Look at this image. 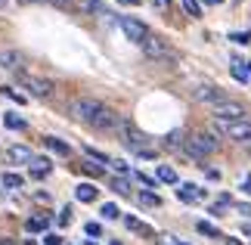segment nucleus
Returning <instances> with one entry per match:
<instances>
[{"instance_id": "obj_26", "label": "nucleus", "mask_w": 251, "mask_h": 245, "mask_svg": "<svg viewBox=\"0 0 251 245\" xmlns=\"http://www.w3.org/2000/svg\"><path fill=\"white\" fill-rule=\"evenodd\" d=\"M0 93H3V96H9V100H13V103H19V106H25V103H28V96H22V93L16 90V87H6V84H3V87H0Z\"/></svg>"}, {"instance_id": "obj_31", "label": "nucleus", "mask_w": 251, "mask_h": 245, "mask_svg": "<svg viewBox=\"0 0 251 245\" xmlns=\"http://www.w3.org/2000/svg\"><path fill=\"white\" fill-rule=\"evenodd\" d=\"M41 245H62V236H59V233H44Z\"/></svg>"}, {"instance_id": "obj_25", "label": "nucleus", "mask_w": 251, "mask_h": 245, "mask_svg": "<svg viewBox=\"0 0 251 245\" xmlns=\"http://www.w3.org/2000/svg\"><path fill=\"white\" fill-rule=\"evenodd\" d=\"M100 214H102L105 220H118L121 218V211H118V205H115V202H105L102 208H100Z\"/></svg>"}, {"instance_id": "obj_5", "label": "nucleus", "mask_w": 251, "mask_h": 245, "mask_svg": "<svg viewBox=\"0 0 251 245\" xmlns=\"http://www.w3.org/2000/svg\"><path fill=\"white\" fill-rule=\"evenodd\" d=\"M16 78L28 93L37 96V100H47V96L53 93V81H47V78H37V75H28V72H19Z\"/></svg>"}, {"instance_id": "obj_40", "label": "nucleus", "mask_w": 251, "mask_h": 245, "mask_svg": "<svg viewBox=\"0 0 251 245\" xmlns=\"http://www.w3.org/2000/svg\"><path fill=\"white\" fill-rule=\"evenodd\" d=\"M121 3H140V0H121Z\"/></svg>"}, {"instance_id": "obj_4", "label": "nucleus", "mask_w": 251, "mask_h": 245, "mask_svg": "<svg viewBox=\"0 0 251 245\" xmlns=\"http://www.w3.org/2000/svg\"><path fill=\"white\" fill-rule=\"evenodd\" d=\"M140 47H143V53H146L149 59H177V53L171 50V44H168L161 34H152V31H149V37H146Z\"/></svg>"}, {"instance_id": "obj_1", "label": "nucleus", "mask_w": 251, "mask_h": 245, "mask_svg": "<svg viewBox=\"0 0 251 245\" xmlns=\"http://www.w3.org/2000/svg\"><path fill=\"white\" fill-rule=\"evenodd\" d=\"M69 115L93 131H118L124 121L115 109H109L102 100H93V96H75L69 103Z\"/></svg>"}, {"instance_id": "obj_42", "label": "nucleus", "mask_w": 251, "mask_h": 245, "mask_svg": "<svg viewBox=\"0 0 251 245\" xmlns=\"http://www.w3.org/2000/svg\"><path fill=\"white\" fill-rule=\"evenodd\" d=\"M205 3H220V0H205Z\"/></svg>"}, {"instance_id": "obj_27", "label": "nucleus", "mask_w": 251, "mask_h": 245, "mask_svg": "<svg viewBox=\"0 0 251 245\" xmlns=\"http://www.w3.org/2000/svg\"><path fill=\"white\" fill-rule=\"evenodd\" d=\"M183 9H186V16L201 19V3H199V0H183Z\"/></svg>"}, {"instance_id": "obj_30", "label": "nucleus", "mask_w": 251, "mask_h": 245, "mask_svg": "<svg viewBox=\"0 0 251 245\" xmlns=\"http://www.w3.org/2000/svg\"><path fill=\"white\" fill-rule=\"evenodd\" d=\"M137 180L146 186V190H155V177H149V174H143V171H137Z\"/></svg>"}, {"instance_id": "obj_14", "label": "nucleus", "mask_w": 251, "mask_h": 245, "mask_svg": "<svg viewBox=\"0 0 251 245\" xmlns=\"http://www.w3.org/2000/svg\"><path fill=\"white\" fill-rule=\"evenodd\" d=\"M201 195H205V190H199L196 183H183L180 190H177V199L180 202H199Z\"/></svg>"}, {"instance_id": "obj_23", "label": "nucleus", "mask_w": 251, "mask_h": 245, "mask_svg": "<svg viewBox=\"0 0 251 245\" xmlns=\"http://www.w3.org/2000/svg\"><path fill=\"white\" fill-rule=\"evenodd\" d=\"M196 230L201 233V236H211V239H220V230L214 227V223H208V220H199V223H196Z\"/></svg>"}, {"instance_id": "obj_36", "label": "nucleus", "mask_w": 251, "mask_h": 245, "mask_svg": "<svg viewBox=\"0 0 251 245\" xmlns=\"http://www.w3.org/2000/svg\"><path fill=\"white\" fill-rule=\"evenodd\" d=\"M239 214H242V218H251V205L242 202V205H239Z\"/></svg>"}, {"instance_id": "obj_10", "label": "nucleus", "mask_w": 251, "mask_h": 245, "mask_svg": "<svg viewBox=\"0 0 251 245\" xmlns=\"http://www.w3.org/2000/svg\"><path fill=\"white\" fill-rule=\"evenodd\" d=\"M22 65H25V56L19 53V50H0V68H6V72H22Z\"/></svg>"}, {"instance_id": "obj_44", "label": "nucleus", "mask_w": 251, "mask_h": 245, "mask_svg": "<svg viewBox=\"0 0 251 245\" xmlns=\"http://www.w3.org/2000/svg\"><path fill=\"white\" fill-rule=\"evenodd\" d=\"M109 245H121V242H109Z\"/></svg>"}, {"instance_id": "obj_45", "label": "nucleus", "mask_w": 251, "mask_h": 245, "mask_svg": "<svg viewBox=\"0 0 251 245\" xmlns=\"http://www.w3.org/2000/svg\"><path fill=\"white\" fill-rule=\"evenodd\" d=\"M87 245H96V242H87Z\"/></svg>"}, {"instance_id": "obj_34", "label": "nucleus", "mask_w": 251, "mask_h": 245, "mask_svg": "<svg viewBox=\"0 0 251 245\" xmlns=\"http://www.w3.org/2000/svg\"><path fill=\"white\" fill-rule=\"evenodd\" d=\"M248 31H236V34H229V41H233V44H248Z\"/></svg>"}, {"instance_id": "obj_46", "label": "nucleus", "mask_w": 251, "mask_h": 245, "mask_svg": "<svg viewBox=\"0 0 251 245\" xmlns=\"http://www.w3.org/2000/svg\"><path fill=\"white\" fill-rule=\"evenodd\" d=\"M177 245H186V242H177Z\"/></svg>"}, {"instance_id": "obj_20", "label": "nucleus", "mask_w": 251, "mask_h": 245, "mask_svg": "<svg viewBox=\"0 0 251 245\" xmlns=\"http://www.w3.org/2000/svg\"><path fill=\"white\" fill-rule=\"evenodd\" d=\"M3 127H6V131H25L28 121L22 118V115H16V112H6L3 115Z\"/></svg>"}, {"instance_id": "obj_19", "label": "nucleus", "mask_w": 251, "mask_h": 245, "mask_svg": "<svg viewBox=\"0 0 251 245\" xmlns=\"http://www.w3.org/2000/svg\"><path fill=\"white\" fill-rule=\"evenodd\" d=\"M47 227H50V220H47L44 214H34V218H25V230H28V233H47Z\"/></svg>"}, {"instance_id": "obj_18", "label": "nucleus", "mask_w": 251, "mask_h": 245, "mask_svg": "<svg viewBox=\"0 0 251 245\" xmlns=\"http://www.w3.org/2000/svg\"><path fill=\"white\" fill-rule=\"evenodd\" d=\"M78 9H84V13H100V16H112L109 13V6L105 3H100V0H78V3H75Z\"/></svg>"}, {"instance_id": "obj_21", "label": "nucleus", "mask_w": 251, "mask_h": 245, "mask_svg": "<svg viewBox=\"0 0 251 245\" xmlns=\"http://www.w3.org/2000/svg\"><path fill=\"white\" fill-rule=\"evenodd\" d=\"M155 177L161 180V183H177L180 177H177V171L171 168V164H158V171H155Z\"/></svg>"}, {"instance_id": "obj_41", "label": "nucleus", "mask_w": 251, "mask_h": 245, "mask_svg": "<svg viewBox=\"0 0 251 245\" xmlns=\"http://www.w3.org/2000/svg\"><path fill=\"white\" fill-rule=\"evenodd\" d=\"M245 68H248V75H251V62H245Z\"/></svg>"}, {"instance_id": "obj_3", "label": "nucleus", "mask_w": 251, "mask_h": 245, "mask_svg": "<svg viewBox=\"0 0 251 245\" xmlns=\"http://www.w3.org/2000/svg\"><path fill=\"white\" fill-rule=\"evenodd\" d=\"M214 134L220 136H226V140H233V143H251V121H214Z\"/></svg>"}, {"instance_id": "obj_33", "label": "nucleus", "mask_w": 251, "mask_h": 245, "mask_svg": "<svg viewBox=\"0 0 251 245\" xmlns=\"http://www.w3.org/2000/svg\"><path fill=\"white\" fill-rule=\"evenodd\" d=\"M81 168H84L87 174H93V177H100V174H102V164H93V162H84Z\"/></svg>"}, {"instance_id": "obj_16", "label": "nucleus", "mask_w": 251, "mask_h": 245, "mask_svg": "<svg viewBox=\"0 0 251 245\" xmlns=\"http://www.w3.org/2000/svg\"><path fill=\"white\" fill-rule=\"evenodd\" d=\"M22 174H16V171H3L0 174V186H3V190H22Z\"/></svg>"}, {"instance_id": "obj_9", "label": "nucleus", "mask_w": 251, "mask_h": 245, "mask_svg": "<svg viewBox=\"0 0 251 245\" xmlns=\"http://www.w3.org/2000/svg\"><path fill=\"white\" fill-rule=\"evenodd\" d=\"M31 159H34V152L28 149V146H22V143L6 146V162L9 164H31Z\"/></svg>"}, {"instance_id": "obj_6", "label": "nucleus", "mask_w": 251, "mask_h": 245, "mask_svg": "<svg viewBox=\"0 0 251 245\" xmlns=\"http://www.w3.org/2000/svg\"><path fill=\"white\" fill-rule=\"evenodd\" d=\"M211 115H214V121H245V106H239L233 100H224L217 106H211Z\"/></svg>"}, {"instance_id": "obj_22", "label": "nucleus", "mask_w": 251, "mask_h": 245, "mask_svg": "<svg viewBox=\"0 0 251 245\" xmlns=\"http://www.w3.org/2000/svg\"><path fill=\"white\" fill-rule=\"evenodd\" d=\"M229 72H233V78L236 81H251V75H248V68H245V62H239V59H233V65H229Z\"/></svg>"}, {"instance_id": "obj_7", "label": "nucleus", "mask_w": 251, "mask_h": 245, "mask_svg": "<svg viewBox=\"0 0 251 245\" xmlns=\"http://www.w3.org/2000/svg\"><path fill=\"white\" fill-rule=\"evenodd\" d=\"M118 25H121L124 37H127L130 44H137V47H140V44H143V41L149 37V28L143 25L140 19H133V16H121V19H118Z\"/></svg>"}, {"instance_id": "obj_11", "label": "nucleus", "mask_w": 251, "mask_h": 245, "mask_svg": "<svg viewBox=\"0 0 251 245\" xmlns=\"http://www.w3.org/2000/svg\"><path fill=\"white\" fill-rule=\"evenodd\" d=\"M196 100H199V103H211V106H217V103H224V100H226V93L220 90V87L201 84L199 90H196Z\"/></svg>"}, {"instance_id": "obj_15", "label": "nucleus", "mask_w": 251, "mask_h": 245, "mask_svg": "<svg viewBox=\"0 0 251 245\" xmlns=\"http://www.w3.org/2000/svg\"><path fill=\"white\" fill-rule=\"evenodd\" d=\"M96 195H100V190H96L93 183H78L75 186V199L78 202H96Z\"/></svg>"}, {"instance_id": "obj_12", "label": "nucleus", "mask_w": 251, "mask_h": 245, "mask_svg": "<svg viewBox=\"0 0 251 245\" xmlns=\"http://www.w3.org/2000/svg\"><path fill=\"white\" fill-rule=\"evenodd\" d=\"M28 168H31V177H37V180H41V177H47V174L53 171V162H50V159H44V155H34Z\"/></svg>"}, {"instance_id": "obj_39", "label": "nucleus", "mask_w": 251, "mask_h": 245, "mask_svg": "<svg viewBox=\"0 0 251 245\" xmlns=\"http://www.w3.org/2000/svg\"><path fill=\"white\" fill-rule=\"evenodd\" d=\"M226 245H242V242H239V239H229V242H226Z\"/></svg>"}, {"instance_id": "obj_38", "label": "nucleus", "mask_w": 251, "mask_h": 245, "mask_svg": "<svg viewBox=\"0 0 251 245\" xmlns=\"http://www.w3.org/2000/svg\"><path fill=\"white\" fill-rule=\"evenodd\" d=\"M22 3H41V0H22ZM44 3H53V0H44Z\"/></svg>"}, {"instance_id": "obj_35", "label": "nucleus", "mask_w": 251, "mask_h": 245, "mask_svg": "<svg viewBox=\"0 0 251 245\" xmlns=\"http://www.w3.org/2000/svg\"><path fill=\"white\" fill-rule=\"evenodd\" d=\"M72 220V208H69V205H65V208L59 211V223H69Z\"/></svg>"}, {"instance_id": "obj_2", "label": "nucleus", "mask_w": 251, "mask_h": 245, "mask_svg": "<svg viewBox=\"0 0 251 245\" xmlns=\"http://www.w3.org/2000/svg\"><path fill=\"white\" fill-rule=\"evenodd\" d=\"M214 149H217V136L205 134V131H196L183 140V152H186L189 159H205V155H211Z\"/></svg>"}, {"instance_id": "obj_37", "label": "nucleus", "mask_w": 251, "mask_h": 245, "mask_svg": "<svg viewBox=\"0 0 251 245\" xmlns=\"http://www.w3.org/2000/svg\"><path fill=\"white\" fill-rule=\"evenodd\" d=\"M152 3H155L158 9H168V6H171V0H152Z\"/></svg>"}, {"instance_id": "obj_32", "label": "nucleus", "mask_w": 251, "mask_h": 245, "mask_svg": "<svg viewBox=\"0 0 251 245\" xmlns=\"http://www.w3.org/2000/svg\"><path fill=\"white\" fill-rule=\"evenodd\" d=\"M84 233H87V236H93V239H96V236H102V227H100V223H93V220H90V223L84 227Z\"/></svg>"}, {"instance_id": "obj_13", "label": "nucleus", "mask_w": 251, "mask_h": 245, "mask_svg": "<svg viewBox=\"0 0 251 245\" xmlns=\"http://www.w3.org/2000/svg\"><path fill=\"white\" fill-rule=\"evenodd\" d=\"M124 227L133 230V233H140V236H155V230H152L149 223H143L140 218H133V214H124Z\"/></svg>"}, {"instance_id": "obj_24", "label": "nucleus", "mask_w": 251, "mask_h": 245, "mask_svg": "<svg viewBox=\"0 0 251 245\" xmlns=\"http://www.w3.org/2000/svg\"><path fill=\"white\" fill-rule=\"evenodd\" d=\"M137 199H140V205H146V208H158V205H161V199H158L155 192H149V190H143Z\"/></svg>"}, {"instance_id": "obj_17", "label": "nucleus", "mask_w": 251, "mask_h": 245, "mask_svg": "<svg viewBox=\"0 0 251 245\" xmlns=\"http://www.w3.org/2000/svg\"><path fill=\"white\" fill-rule=\"evenodd\" d=\"M44 146H47L50 152H56V155H72V146L62 143L59 136H44Z\"/></svg>"}, {"instance_id": "obj_29", "label": "nucleus", "mask_w": 251, "mask_h": 245, "mask_svg": "<svg viewBox=\"0 0 251 245\" xmlns=\"http://www.w3.org/2000/svg\"><path fill=\"white\" fill-rule=\"evenodd\" d=\"M84 152L90 155L93 162H100V164H109V155H105V152H100V149H93V146H84Z\"/></svg>"}, {"instance_id": "obj_28", "label": "nucleus", "mask_w": 251, "mask_h": 245, "mask_svg": "<svg viewBox=\"0 0 251 245\" xmlns=\"http://www.w3.org/2000/svg\"><path fill=\"white\" fill-rule=\"evenodd\" d=\"M112 190L121 192V195H130V183H127V177H115V180H112Z\"/></svg>"}, {"instance_id": "obj_43", "label": "nucleus", "mask_w": 251, "mask_h": 245, "mask_svg": "<svg viewBox=\"0 0 251 245\" xmlns=\"http://www.w3.org/2000/svg\"><path fill=\"white\" fill-rule=\"evenodd\" d=\"M3 6H6V0H0V9H3Z\"/></svg>"}, {"instance_id": "obj_8", "label": "nucleus", "mask_w": 251, "mask_h": 245, "mask_svg": "<svg viewBox=\"0 0 251 245\" xmlns=\"http://www.w3.org/2000/svg\"><path fill=\"white\" fill-rule=\"evenodd\" d=\"M118 131H121V143L127 146V149H133V152H146V149H149V146H146V136H143V134H140L133 124L121 121V127H118Z\"/></svg>"}]
</instances>
